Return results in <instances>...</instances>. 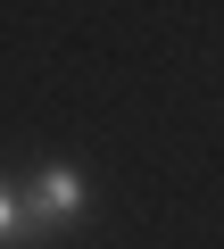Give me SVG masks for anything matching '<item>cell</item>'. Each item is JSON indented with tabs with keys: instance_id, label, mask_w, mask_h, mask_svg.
I'll list each match as a JSON object with an SVG mask.
<instances>
[{
	"instance_id": "cell-1",
	"label": "cell",
	"mask_w": 224,
	"mask_h": 249,
	"mask_svg": "<svg viewBox=\"0 0 224 249\" xmlns=\"http://www.w3.org/2000/svg\"><path fill=\"white\" fill-rule=\"evenodd\" d=\"M17 208H25V232L50 241V232H67V224L83 216V175H75V166H42V175L17 191Z\"/></svg>"
},
{
	"instance_id": "cell-2",
	"label": "cell",
	"mask_w": 224,
	"mask_h": 249,
	"mask_svg": "<svg viewBox=\"0 0 224 249\" xmlns=\"http://www.w3.org/2000/svg\"><path fill=\"white\" fill-rule=\"evenodd\" d=\"M17 241H34V232H25V208H17V191L0 183V249H17Z\"/></svg>"
}]
</instances>
